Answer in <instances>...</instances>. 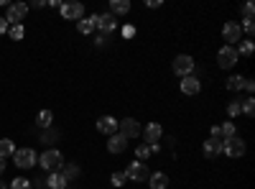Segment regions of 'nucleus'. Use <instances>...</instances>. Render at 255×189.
<instances>
[{
  "instance_id": "41",
  "label": "nucleus",
  "mask_w": 255,
  "mask_h": 189,
  "mask_svg": "<svg viewBox=\"0 0 255 189\" xmlns=\"http://www.w3.org/2000/svg\"><path fill=\"white\" fill-rule=\"evenodd\" d=\"M0 189H8V184H5V182H0Z\"/></svg>"
},
{
  "instance_id": "9",
  "label": "nucleus",
  "mask_w": 255,
  "mask_h": 189,
  "mask_svg": "<svg viewBox=\"0 0 255 189\" xmlns=\"http://www.w3.org/2000/svg\"><path fill=\"white\" fill-rule=\"evenodd\" d=\"M61 18L67 20H82L84 18V5L82 3H61Z\"/></svg>"
},
{
  "instance_id": "10",
  "label": "nucleus",
  "mask_w": 255,
  "mask_h": 189,
  "mask_svg": "<svg viewBox=\"0 0 255 189\" xmlns=\"http://www.w3.org/2000/svg\"><path fill=\"white\" fill-rule=\"evenodd\" d=\"M26 13H28V5L26 3H13V5H8V15H5V20L8 23H20V20L26 18Z\"/></svg>"
},
{
  "instance_id": "26",
  "label": "nucleus",
  "mask_w": 255,
  "mask_h": 189,
  "mask_svg": "<svg viewBox=\"0 0 255 189\" xmlns=\"http://www.w3.org/2000/svg\"><path fill=\"white\" fill-rule=\"evenodd\" d=\"M217 131H220V136L227 141V138L235 136V123H222V125H217Z\"/></svg>"
},
{
  "instance_id": "12",
  "label": "nucleus",
  "mask_w": 255,
  "mask_h": 189,
  "mask_svg": "<svg viewBox=\"0 0 255 189\" xmlns=\"http://www.w3.org/2000/svg\"><path fill=\"white\" fill-rule=\"evenodd\" d=\"M97 133H105V136L118 133V120H115L113 115H102V118H97Z\"/></svg>"
},
{
  "instance_id": "14",
  "label": "nucleus",
  "mask_w": 255,
  "mask_h": 189,
  "mask_svg": "<svg viewBox=\"0 0 255 189\" xmlns=\"http://www.w3.org/2000/svg\"><path fill=\"white\" fill-rule=\"evenodd\" d=\"M222 36H225V41H227V46L238 44V41H240V26L230 20V23H225V28H222Z\"/></svg>"
},
{
  "instance_id": "33",
  "label": "nucleus",
  "mask_w": 255,
  "mask_h": 189,
  "mask_svg": "<svg viewBox=\"0 0 255 189\" xmlns=\"http://www.w3.org/2000/svg\"><path fill=\"white\" fill-rule=\"evenodd\" d=\"M253 13H255V5H253V3H245V5H243V18H245V20H253Z\"/></svg>"
},
{
  "instance_id": "42",
  "label": "nucleus",
  "mask_w": 255,
  "mask_h": 189,
  "mask_svg": "<svg viewBox=\"0 0 255 189\" xmlns=\"http://www.w3.org/2000/svg\"><path fill=\"white\" fill-rule=\"evenodd\" d=\"M44 189H46V187H44Z\"/></svg>"
},
{
  "instance_id": "32",
  "label": "nucleus",
  "mask_w": 255,
  "mask_h": 189,
  "mask_svg": "<svg viewBox=\"0 0 255 189\" xmlns=\"http://www.w3.org/2000/svg\"><path fill=\"white\" fill-rule=\"evenodd\" d=\"M125 179H128V177H125V172H115V174L110 177L113 187H123V184H125Z\"/></svg>"
},
{
  "instance_id": "20",
  "label": "nucleus",
  "mask_w": 255,
  "mask_h": 189,
  "mask_svg": "<svg viewBox=\"0 0 255 189\" xmlns=\"http://www.w3.org/2000/svg\"><path fill=\"white\" fill-rule=\"evenodd\" d=\"M77 28H79V33L90 36V33L95 31V15H90V18H82L79 23H77Z\"/></svg>"
},
{
  "instance_id": "4",
  "label": "nucleus",
  "mask_w": 255,
  "mask_h": 189,
  "mask_svg": "<svg viewBox=\"0 0 255 189\" xmlns=\"http://www.w3.org/2000/svg\"><path fill=\"white\" fill-rule=\"evenodd\" d=\"M125 177L130 179V182H145L148 177H151V172H148V166L143 161H133V164H128Z\"/></svg>"
},
{
  "instance_id": "3",
  "label": "nucleus",
  "mask_w": 255,
  "mask_h": 189,
  "mask_svg": "<svg viewBox=\"0 0 255 189\" xmlns=\"http://www.w3.org/2000/svg\"><path fill=\"white\" fill-rule=\"evenodd\" d=\"M238 51H235V46H222L220 51H217V64L222 67V69H232L238 64Z\"/></svg>"
},
{
  "instance_id": "13",
  "label": "nucleus",
  "mask_w": 255,
  "mask_h": 189,
  "mask_svg": "<svg viewBox=\"0 0 255 189\" xmlns=\"http://www.w3.org/2000/svg\"><path fill=\"white\" fill-rule=\"evenodd\" d=\"M199 90H202V82H199V77L189 74V77H184V79H181V92H184V95H197Z\"/></svg>"
},
{
  "instance_id": "31",
  "label": "nucleus",
  "mask_w": 255,
  "mask_h": 189,
  "mask_svg": "<svg viewBox=\"0 0 255 189\" xmlns=\"http://www.w3.org/2000/svg\"><path fill=\"white\" fill-rule=\"evenodd\" d=\"M240 113H243L240 102H230V105H227V115H230V118H238Z\"/></svg>"
},
{
  "instance_id": "24",
  "label": "nucleus",
  "mask_w": 255,
  "mask_h": 189,
  "mask_svg": "<svg viewBox=\"0 0 255 189\" xmlns=\"http://www.w3.org/2000/svg\"><path fill=\"white\" fill-rule=\"evenodd\" d=\"M13 154H15L13 141H10V138H3V141H0V159H8V156H13Z\"/></svg>"
},
{
  "instance_id": "16",
  "label": "nucleus",
  "mask_w": 255,
  "mask_h": 189,
  "mask_svg": "<svg viewBox=\"0 0 255 189\" xmlns=\"http://www.w3.org/2000/svg\"><path fill=\"white\" fill-rule=\"evenodd\" d=\"M220 154H222V141L220 138H207L204 141V156L207 159H215Z\"/></svg>"
},
{
  "instance_id": "8",
  "label": "nucleus",
  "mask_w": 255,
  "mask_h": 189,
  "mask_svg": "<svg viewBox=\"0 0 255 189\" xmlns=\"http://www.w3.org/2000/svg\"><path fill=\"white\" fill-rule=\"evenodd\" d=\"M95 28H100L105 36H108V33H113V31L118 28V18H115V15H110V13L95 15Z\"/></svg>"
},
{
  "instance_id": "40",
  "label": "nucleus",
  "mask_w": 255,
  "mask_h": 189,
  "mask_svg": "<svg viewBox=\"0 0 255 189\" xmlns=\"http://www.w3.org/2000/svg\"><path fill=\"white\" fill-rule=\"evenodd\" d=\"M5 172V159H0V174Z\"/></svg>"
},
{
  "instance_id": "38",
  "label": "nucleus",
  "mask_w": 255,
  "mask_h": 189,
  "mask_svg": "<svg viewBox=\"0 0 255 189\" xmlns=\"http://www.w3.org/2000/svg\"><path fill=\"white\" fill-rule=\"evenodd\" d=\"M245 90H248V92H253V90H255V85H253V79H245Z\"/></svg>"
},
{
  "instance_id": "34",
  "label": "nucleus",
  "mask_w": 255,
  "mask_h": 189,
  "mask_svg": "<svg viewBox=\"0 0 255 189\" xmlns=\"http://www.w3.org/2000/svg\"><path fill=\"white\" fill-rule=\"evenodd\" d=\"M59 138V131H46L44 136H41V141H44V143H49V141H56Z\"/></svg>"
},
{
  "instance_id": "29",
  "label": "nucleus",
  "mask_w": 255,
  "mask_h": 189,
  "mask_svg": "<svg viewBox=\"0 0 255 189\" xmlns=\"http://www.w3.org/2000/svg\"><path fill=\"white\" fill-rule=\"evenodd\" d=\"M8 189H31V182H28L26 177H15V179L10 182Z\"/></svg>"
},
{
  "instance_id": "22",
  "label": "nucleus",
  "mask_w": 255,
  "mask_h": 189,
  "mask_svg": "<svg viewBox=\"0 0 255 189\" xmlns=\"http://www.w3.org/2000/svg\"><path fill=\"white\" fill-rule=\"evenodd\" d=\"M245 79H248V77H240V74L230 77V79H227V90H232V92H238V90H245Z\"/></svg>"
},
{
  "instance_id": "6",
  "label": "nucleus",
  "mask_w": 255,
  "mask_h": 189,
  "mask_svg": "<svg viewBox=\"0 0 255 189\" xmlns=\"http://www.w3.org/2000/svg\"><path fill=\"white\" fill-rule=\"evenodd\" d=\"M118 128H120V136H125L128 141H130V138H138L140 136V123L135 120V118H125V120H120L118 123Z\"/></svg>"
},
{
  "instance_id": "28",
  "label": "nucleus",
  "mask_w": 255,
  "mask_h": 189,
  "mask_svg": "<svg viewBox=\"0 0 255 189\" xmlns=\"http://www.w3.org/2000/svg\"><path fill=\"white\" fill-rule=\"evenodd\" d=\"M238 56H253L255 46H253V41H240V49H235Z\"/></svg>"
},
{
  "instance_id": "35",
  "label": "nucleus",
  "mask_w": 255,
  "mask_h": 189,
  "mask_svg": "<svg viewBox=\"0 0 255 189\" xmlns=\"http://www.w3.org/2000/svg\"><path fill=\"white\" fill-rule=\"evenodd\" d=\"M243 28H245V33H248V36H253V31H255V23H253V20H245V23H243Z\"/></svg>"
},
{
  "instance_id": "1",
  "label": "nucleus",
  "mask_w": 255,
  "mask_h": 189,
  "mask_svg": "<svg viewBox=\"0 0 255 189\" xmlns=\"http://www.w3.org/2000/svg\"><path fill=\"white\" fill-rule=\"evenodd\" d=\"M38 166H44L46 172H61V166H64V156H61V151H56V149H49V151H44L38 156Z\"/></svg>"
},
{
  "instance_id": "11",
  "label": "nucleus",
  "mask_w": 255,
  "mask_h": 189,
  "mask_svg": "<svg viewBox=\"0 0 255 189\" xmlns=\"http://www.w3.org/2000/svg\"><path fill=\"white\" fill-rule=\"evenodd\" d=\"M140 133H143V141H145L148 146H156V143L161 141V136H163V131H161L158 123H148Z\"/></svg>"
},
{
  "instance_id": "25",
  "label": "nucleus",
  "mask_w": 255,
  "mask_h": 189,
  "mask_svg": "<svg viewBox=\"0 0 255 189\" xmlns=\"http://www.w3.org/2000/svg\"><path fill=\"white\" fill-rule=\"evenodd\" d=\"M51 120H54V113H51V110H41V113H38V118H36L38 128H49Z\"/></svg>"
},
{
  "instance_id": "27",
  "label": "nucleus",
  "mask_w": 255,
  "mask_h": 189,
  "mask_svg": "<svg viewBox=\"0 0 255 189\" xmlns=\"http://www.w3.org/2000/svg\"><path fill=\"white\" fill-rule=\"evenodd\" d=\"M240 108H243V113H245L248 118H253V115H255V100H253V97H245V100L240 102Z\"/></svg>"
},
{
  "instance_id": "36",
  "label": "nucleus",
  "mask_w": 255,
  "mask_h": 189,
  "mask_svg": "<svg viewBox=\"0 0 255 189\" xmlns=\"http://www.w3.org/2000/svg\"><path fill=\"white\" fill-rule=\"evenodd\" d=\"M8 28H10V23H8L5 18H0V36H3V33H8Z\"/></svg>"
},
{
  "instance_id": "5",
  "label": "nucleus",
  "mask_w": 255,
  "mask_h": 189,
  "mask_svg": "<svg viewBox=\"0 0 255 189\" xmlns=\"http://www.w3.org/2000/svg\"><path fill=\"white\" fill-rule=\"evenodd\" d=\"M174 72L184 79V77H189V74H194V59H191L189 54H179L176 59H174Z\"/></svg>"
},
{
  "instance_id": "23",
  "label": "nucleus",
  "mask_w": 255,
  "mask_h": 189,
  "mask_svg": "<svg viewBox=\"0 0 255 189\" xmlns=\"http://www.w3.org/2000/svg\"><path fill=\"white\" fill-rule=\"evenodd\" d=\"M61 174H64V179H67V182H72V179L79 177V166L77 164H64L61 166Z\"/></svg>"
},
{
  "instance_id": "15",
  "label": "nucleus",
  "mask_w": 255,
  "mask_h": 189,
  "mask_svg": "<svg viewBox=\"0 0 255 189\" xmlns=\"http://www.w3.org/2000/svg\"><path fill=\"white\" fill-rule=\"evenodd\" d=\"M125 149H128V138L120 136V133H113L110 141H108V151L110 154H123Z\"/></svg>"
},
{
  "instance_id": "7",
  "label": "nucleus",
  "mask_w": 255,
  "mask_h": 189,
  "mask_svg": "<svg viewBox=\"0 0 255 189\" xmlns=\"http://www.w3.org/2000/svg\"><path fill=\"white\" fill-rule=\"evenodd\" d=\"M13 159H15V166H20V169H31V166H36V151L33 149H15Z\"/></svg>"
},
{
  "instance_id": "2",
  "label": "nucleus",
  "mask_w": 255,
  "mask_h": 189,
  "mask_svg": "<svg viewBox=\"0 0 255 189\" xmlns=\"http://www.w3.org/2000/svg\"><path fill=\"white\" fill-rule=\"evenodd\" d=\"M222 154H227L230 159H240L245 154V141L238 138V136H232L227 141H222Z\"/></svg>"
},
{
  "instance_id": "17",
  "label": "nucleus",
  "mask_w": 255,
  "mask_h": 189,
  "mask_svg": "<svg viewBox=\"0 0 255 189\" xmlns=\"http://www.w3.org/2000/svg\"><path fill=\"white\" fill-rule=\"evenodd\" d=\"M69 182L64 179V174L61 172H54V174H49V179H46V189H64Z\"/></svg>"
},
{
  "instance_id": "30",
  "label": "nucleus",
  "mask_w": 255,
  "mask_h": 189,
  "mask_svg": "<svg viewBox=\"0 0 255 189\" xmlns=\"http://www.w3.org/2000/svg\"><path fill=\"white\" fill-rule=\"evenodd\" d=\"M8 33H10V38H13V41H20V38L26 36V31H23V26H20V23L10 26V28H8Z\"/></svg>"
},
{
  "instance_id": "18",
  "label": "nucleus",
  "mask_w": 255,
  "mask_h": 189,
  "mask_svg": "<svg viewBox=\"0 0 255 189\" xmlns=\"http://www.w3.org/2000/svg\"><path fill=\"white\" fill-rule=\"evenodd\" d=\"M125 13H130V3L128 0H113L110 3V15H125Z\"/></svg>"
},
{
  "instance_id": "39",
  "label": "nucleus",
  "mask_w": 255,
  "mask_h": 189,
  "mask_svg": "<svg viewBox=\"0 0 255 189\" xmlns=\"http://www.w3.org/2000/svg\"><path fill=\"white\" fill-rule=\"evenodd\" d=\"M105 41H108V36H105V33H100V36H97V46H102Z\"/></svg>"
},
{
  "instance_id": "37",
  "label": "nucleus",
  "mask_w": 255,
  "mask_h": 189,
  "mask_svg": "<svg viewBox=\"0 0 255 189\" xmlns=\"http://www.w3.org/2000/svg\"><path fill=\"white\" fill-rule=\"evenodd\" d=\"M133 33H135V28H133V26H125V28H123V36H125V38H130Z\"/></svg>"
},
{
  "instance_id": "19",
  "label": "nucleus",
  "mask_w": 255,
  "mask_h": 189,
  "mask_svg": "<svg viewBox=\"0 0 255 189\" xmlns=\"http://www.w3.org/2000/svg\"><path fill=\"white\" fill-rule=\"evenodd\" d=\"M148 182H151V184H148L151 189H166V187H168V177H166L163 172L151 174V177H148Z\"/></svg>"
},
{
  "instance_id": "21",
  "label": "nucleus",
  "mask_w": 255,
  "mask_h": 189,
  "mask_svg": "<svg viewBox=\"0 0 255 189\" xmlns=\"http://www.w3.org/2000/svg\"><path fill=\"white\" fill-rule=\"evenodd\" d=\"M151 146H148V143H138V149H135V161H148V159H151Z\"/></svg>"
}]
</instances>
